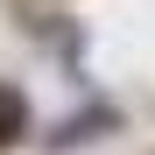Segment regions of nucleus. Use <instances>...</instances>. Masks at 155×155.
Instances as JSON below:
<instances>
[{
	"mask_svg": "<svg viewBox=\"0 0 155 155\" xmlns=\"http://www.w3.org/2000/svg\"><path fill=\"white\" fill-rule=\"evenodd\" d=\"M21 127H28V106H21L14 92H0V141H14Z\"/></svg>",
	"mask_w": 155,
	"mask_h": 155,
	"instance_id": "nucleus-1",
	"label": "nucleus"
}]
</instances>
